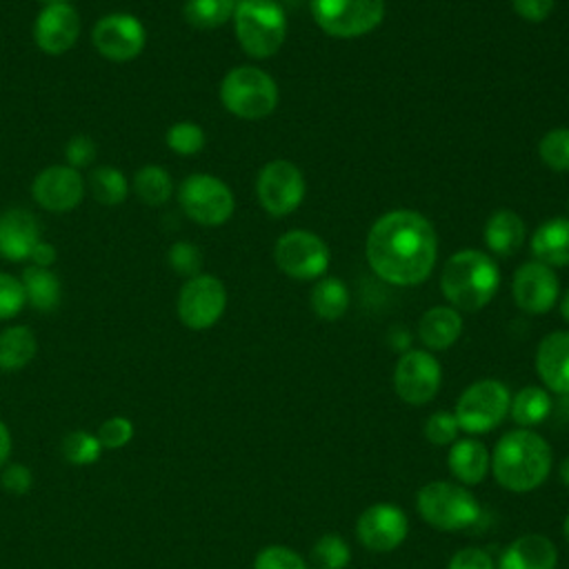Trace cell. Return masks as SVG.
<instances>
[{
	"label": "cell",
	"instance_id": "obj_1",
	"mask_svg": "<svg viewBox=\"0 0 569 569\" xmlns=\"http://www.w3.org/2000/svg\"><path fill=\"white\" fill-rule=\"evenodd\" d=\"M365 253L376 276L398 287H413L433 271L438 236L422 213L396 209L371 224Z\"/></svg>",
	"mask_w": 569,
	"mask_h": 569
},
{
	"label": "cell",
	"instance_id": "obj_2",
	"mask_svg": "<svg viewBox=\"0 0 569 569\" xmlns=\"http://www.w3.org/2000/svg\"><path fill=\"white\" fill-rule=\"evenodd\" d=\"M551 447L531 429H511L493 447L491 471L500 487L525 493L540 487L551 471Z\"/></svg>",
	"mask_w": 569,
	"mask_h": 569
},
{
	"label": "cell",
	"instance_id": "obj_3",
	"mask_svg": "<svg viewBox=\"0 0 569 569\" xmlns=\"http://www.w3.org/2000/svg\"><path fill=\"white\" fill-rule=\"evenodd\" d=\"M500 271L493 258L478 249L453 253L440 273V289L447 302L460 311H478L496 296Z\"/></svg>",
	"mask_w": 569,
	"mask_h": 569
},
{
	"label": "cell",
	"instance_id": "obj_4",
	"mask_svg": "<svg viewBox=\"0 0 569 569\" xmlns=\"http://www.w3.org/2000/svg\"><path fill=\"white\" fill-rule=\"evenodd\" d=\"M233 31L242 51L251 58L273 56L287 36V16L276 0H238Z\"/></svg>",
	"mask_w": 569,
	"mask_h": 569
},
{
	"label": "cell",
	"instance_id": "obj_5",
	"mask_svg": "<svg viewBox=\"0 0 569 569\" xmlns=\"http://www.w3.org/2000/svg\"><path fill=\"white\" fill-rule=\"evenodd\" d=\"M220 102L236 118L262 120L278 104V84L258 67H236L220 82Z\"/></svg>",
	"mask_w": 569,
	"mask_h": 569
},
{
	"label": "cell",
	"instance_id": "obj_6",
	"mask_svg": "<svg viewBox=\"0 0 569 569\" xmlns=\"http://www.w3.org/2000/svg\"><path fill=\"white\" fill-rule=\"evenodd\" d=\"M416 509L425 522L440 531H458L471 527L480 516L476 496L456 482H427L416 496Z\"/></svg>",
	"mask_w": 569,
	"mask_h": 569
},
{
	"label": "cell",
	"instance_id": "obj_7",
	"mask_svg": "<svg viewBox=\"0 0 569 569\" xmlns=\"http://www.w3.org/2000/svg\"><path fill=\"white\" fill-rule=\"evenodd\" d=\"M511 393L500 380L487 378L469 385L456 402L458 427L467 433H487L502 425L509 413Z\"/></svg>",
	"mask_w": 569,
	"mask_h": 569
},
{
	"label": "cell",
	"instance_id": "obj_8",
	"mask_svg": "<svg viewBox=\"0 0 569 569\" xmlns=\"http://www.w3.org/2000/svg\"><path fill=\"white\" fill-rule=\"evenodd\" d=\"M178 202L187 218L202 227H220L224 224L236 207L233 193L216 176L209 173H191L180 182Z\"/></svg>",
	"mask_w": 569,
	"mask_h": 569
},
{
	"label": "cell",
	"instance_id": "obj_9",
	"mask_svg": "<svg viewBox=\"0 0 569 569\" xmlns=\"http://www.w3.org/2000/svg\"><path fill=\"white\" fill-rule=\"evenodd\" d=\"M316 24L333 38H358L385 18V0H311Z\"/></svg>",
	"mask_w": 569,
	"mask_h": 569
},
{
	"label": "cell",
	"instance_id": "obj_10",
	"mask_svg": "<svg viewBox=\"0 0 569 569\" xmlns=\"http://www.w3.org/2000/svg\"><path fill=\"white\" fill-rule=\"evenodd\" d=\"M273 260L289 278L313 280L329 269V247L311 231L291 229L276 240Z\"/></svg>",
	"mask_w": 569,
	"mask_h": 569
},
{
	"label": "cell",
	"instance_id": "obj_11",
	"mask_svg": "<svg viewBox=\"0 0 569 569\" xmlns=\"http://www.w3.org/2000/svg\"><path fill=\"white\" fill-rule=\"evenodd\" d=\"M227 307V289L222 280L211 273H198L187 278L178 293V318L187 329L204 331L213 327Z\"/></svg>",
	"mask_w": 569,
	"mask_h": 569
},
{
	"label": "cell",
	"instance_id": "obj_12",
	"mask_svg": "<svg viewBox=\"0 0 569 569\" xmlns=\"http://www.w3.org/2000/svg\"><path fill=\"white\" fill-rule=\"evenodd\" d=\"M91 42L102 58L111 62H129L142 53L147 31L136 16L113 11L93 24Z\"/></svg>",
	"mask_w": 569,
	"mask_h": 569
},
{
	"label": "cell",
	"instance_id": "obj_13",
	"mask_svg": "<svg viewBox=\"0 0 569 569\" xmlns=\"http://www.w3.org/2000/svg\"><path fill=\"white\" fill-rule=\"evenodd\" d=\"M256 193L267 213L287 216L296 211L305 198V178L293 162L271 160L258 173Z\"/></svg>",
	"mask_w": 569,
	"mask_h": 569
},
{
	"label": "cell",
	"instance_id": "obj_14",
	"mask_svg": "<svg viewBox=\"0 0 569 569\" xmlns=\"http://www.w3.org/2000/svg\"><path fill=\"white\" fill-rule=\"evenodd\" d=\"M442 380L440 362L422 349L402 353L393 369V389L407 405H427L436 398Z\"/></svg>",
	"mask_w": 569,
	"mask_h": 569
},
{
	"label": "cell",
	"instance_id": "obj_15",
	"mask_svg": "<svg viewBox=\"0 0 569 569\" xmlns=\"http://www.w3.org/2000/svg\"><path fill=\"white\" fill-rule=\"evenodd\" d=\"M407 531H409V520L405 511L389 502H378L367 507L356 522L358 542L373 553L393 551L407 538Z\"/></svg>",
	"mask_w": 569,
	"mask_h": 569
},
{
	"label": "cell",
	"instance_id": "obj_16",
	"mask_svg": "<svg viewBox=\"0 0 569 569\" xmlns=\"http://www.w3.org/2000/svg\"><path fill=\"white\" fill-rule=\"evenodd\" d=\"M33 200L53 213L76 209L84 198V178L69 164L44 167L31 182Z\"/></svg>",
	"mask_w": 569,
	"mask_h": 569
},
{
	"label": "cell",
	"instance_id": "obj_17",
	"mask_svg": "<svg viewBox=\"0 0 569 569\" xmlns=\"http://www.w3.org/2000/svg\"><path fill=\"white\" fill-rule=\"evenodd\" d=\"M511 293L516 305L527 313H547L558 302V278L551 267L529 260L513 273Z\"/></svg>",
	"mask_w": 569,
	"mask_h": 569
},
{
	"label": "cell",
	"instance_id": "obj_18",
	"mask_svg": "<svg viewBox=\"0 0 569 569\" xmlns=\"http://www.w3.org/2000/svg\"><path fill=\"white\" fill-rule=\"evenodd\" d=\"M80 38V16L73 4H49L33 20L36 47L49 56H62Z\"/></svg>",
	"mask_w": 569,
	"mask_h": 569
},
{
	"label": "cell",
	"instance_id": "obj_19",
	"mask_svg": "<svg viewBox=\"0 0 569 569\" xmlns=\"http://www.w3.org/2000/svg\"><path fill=\"white\" fill-rule=\"evenodd\" d=\"M40 242L38 218L27 209H7L0 213V256L9 262L29 260Z\"/></svg>",
	"mask_w": 569,
	"mask_h": 569
},
{
	"label": "cell",
	"instance_id": "obj_20",
	"mask_svg": "<svg viewBox=\"0 0 569 569\" xmlns=\"http://www.w3.org/2000/svg\"><path fill=\"white\" fill-rule=\"evenodd\" d=\"M536 371L549 391L569 393V331H553L540 340Z\"/></svg>",
	"mask_w": 569,
	"mask_h": 569
},
{
	"label": "cell",
	"instance_id": "obj_21",
	"mask_svg": "<svg viewBox=\"0 0 569 569\" xmlns=\"http://www.w3.org/2000/svg\"><path fill=\"white\" fill-rule=\"evenodd\" d=\"M558 549L542 533H525L516 538L498 560V569H556Z\"/></svg>",
	"mask_w": 569,
	"mask_h": 569
},
{
	"label": "cell",
	"instance_id": "obj_22",
	"mask_svg": "<svg viewBox=\"0 0 569 569\" xmlns=\"http://www.w3.org/2000/svg\"><path fill=\"white\" fill-rule=\"evenodd\" d=\"M447 462L453 478L460 480L462 485H480L487 478L491 467L489 449L476 438H465L453 442L449 449Z\"/></svg>",
	"mask_w": 569,
	"mask_h": 569
},
{
	"label": "cell",
	"instance_id": "obj_23",
	"mask_svg": "<svg viewBox=\"0 0 569 569\" xmlns=\"http://www.w3.org/2000/svg\"><path fill=\"white\" fill-rule=\"evenodd\" d=\"M531 253L547 267L569 264V218H551L542 222L531 238Z\"/></svg>",
	"mask_w": 569,
	"mask_h": 569
},
{
	"label": "cell",
	"instance_id": "obj_24",
	"mask_svg": "<svg viewBox=\"0 0 569 569\" xmlns=\"http://www.w3.org/2000/svg\"><path fill=\"white\" fill-rule=\"evenodd\" d=\"M462 333V318L453 307H431L418 322V336L433 351L449 349Z\"/></svg>",
	"mask_w": 569,
	"mask_h": 569
},
{
	"label": "cell",
	"instance_id": "obj_25",
	"mask_svg": "<svg viewBox=\"0 0 569 569\" xmlns=\"http://www.w3.org/2000/svg\"><path fill=\"white\" fill-rule=\"evenodd\" d=\"M482 236L496 256H513L525 242V222L516 211L500 209L489 216Z\"/></svg>",
	"mask_w": 569,
	"mask_h": 569
},
{
	"label": "cell",
	"instance_id": "obj_26",
	"mask_svg": "<svg viewBox=\"0 0 569 569\" xmlns=\"http://www.w3.org/2000/svg\"><path fill=\"white\" fill-rule=\"evenodd\" d=\"M20 282L24 287L27 302L33 309H38L42 313H49V311L58 309L60 298H62V284H60L58 276L51 269L29 264V267H24V271L20 276Z\"/></svg>",
	"mask_w": 569,
	"mask_h": 569
},
{
	"label": "cell",
	"instance_id": "obj_27",
	"mask_svg": "<svg viewBox=\"0 0 569 569\" xmlns=\"http://www.w3.org/2000/svg\"><path fill=\"white\" fill-rule=\"evenodd\" d=\"M38 353L36 333L24 325H13L0 331V369L18 371L24 369Z\"/></svg>",
	"mask_w": 569,
	"mask_h": 569
},
{
	"label": "cell",
	"instance_id": "obj_28",
	"mask_svg": "<svg viewBox=\"0 0 569 569\" xmlns=\"http://www.w3.org/2000/svg\"><path fill=\"white\" fill-rule=\"evenodd\" d=\"M131 189L138 196V200H142L144 204L162 207L173 196V180L164 167L144 164L136 171Z\"/></svg>",
	"mask_w": 569,
	"mask_h": 569
},
{
	"label": "cell",
	"instance_id": "obj_29",
	"mask_svg": "<svg viewBox=\"0 0 569 569\" xmlns=\"http://www.w3.org/2000/svg\"><path fill=\"white\" fill-rule=\"evenodd\" d=\"M551 413V398L542 387H525L520 389L509 405V416L522 429L540 425Z\"/></svg>",
	"mask_w": 569,
	"mask_h": 569
},
{
	"label": "cell",
	"instance_id": "obj_30",
	"mask_svg": "<svg viewBox=\"0 0 569 569\" xmlns=\"http://www.w3.org/2000/svg\"><path fill=\"white\" fill-rule=\"evenodd\" d=\"M309 302H311V309L316 311L318 318L338 320L349 307V291H347L342 280L325 276L316 282Z\"/></svg>",
	"mask_w": 569,
	"mask_h": 569
},
{
	"label": "cell",
	"instance_id": "obj_31",
	"mask_svg": "<svg viewBox=\"0 0 569 569\" xmlns=\"http://www.w3.org/2000/svg\"><path fill=\"white\" fill-rule=\"evenodd\" d=\"M89 189H91V196L100 204L118 207L124 202V198L129 193V182H127V176L118 167L102 164L91 171Z\"/></svg>",
	"mask_w": 569,
	"mask_h": 569
},
{
	"label": "cell",
	"instance_id": "obj_32",
	"mask_svg": "<svg viewBox=\"0 0 569 569\" xmlns=\"http://www.w3.org/2000/svg\"><path fill=\"white\" fill-rule=\"evenodd\" d=\"M236 0H187L182 7L184 20L193 29H218L233 18Z\"/></svg>",
	"mask_w": 569,
	"mask_h": 569
},
{
	"label": "cell",
	"instance_id": "obj_33",
	"mask_svg": "<svg viewBox=\"0 0 569 569\" xmlns=\"http://www.w3.org/2000/svg\"><path fill=\"white\" fill-rule=\"evenodd\" d=\"M62 458L73 467H89L96 465L102 456V445L96 433H89L84 429H73L62 438L60 445Z\"/></svg>",
	"mask_w": 569,
	"mask_h": 569
},
{
	"label": "cell",
	"instance_id": "obj_34",
	"mask_svg": "<svg viewBox=\"0 0 569 569\" xmlns=\"http://www.w3.org/2000/svg\"><path fill=\"white\" fill-rule=\"evenodd\" d=\"M164 142L178 156H196V153L202 151L207 138H204V131H202L200 124L182 120V122H176L167 129Z\"/></svg>",
	"mask_w": 569,
	"mask_h": 569
},
{
	"label": "cell",
	"instance_id": "obj_35",
	"mask_svg": "<svg viewBox=\"0 0 569 569\" xmlns=\"http://www.w3.org/2000/svg\"><path fill=\"white\" fill-rule=\"evenodd\" d=\"M311 558L318 569H345L351 560V553L349 545L338 533H325L313 545Z\"/></svg>",
	"mask_w": 569,
	"mask_h": 569
},
{
	"label": "cell",
	"instance_id": "obj_36",
	"mask_svg": "<svg viewBox=\"0 0 569 569\" xmlns=\"http://www.w3.org/2000/svg\"><path fill=\"white\" fill-rule=\"evenodd\" d=\"M538 153L549 169L569 171V129L558 127L547 131L538 142Z\"/></svg>",
	"mask_w": 569,
	"mask_h": 569
},
{
	"label": "cell",
	"instance_id": "obj_37",
	"mask_svg": "<svg viewBox=\"0 0 569 569\" xmlns=\"http://www.w3.org/2000/svg\"><path fill=\"white\" fill-rule=\"evenodd\" d=\"M96 436H98L102 449L116 451V449L127 447V445L133 440L136 427H133V422H131L129 418H124V416H111V418H107V420L98 427Z\"/></svg>",
	"mask_w": 569,
	"mask_h": 569
},
{
	"label": "cell",
	"instance_id": "obj_38",
	"mask_svg": "<svg viewBox=\"0 0 569 569\" xmlns=\"http://www.w3.org/2000/svg\"><path fill=\"white\" fill-rule=\"evenodd\" d=\"M253 569H309L305 558L284 545H269L258 551Z\"/></svg>",
	"mask_w": 569,
	"mask_h": 569
},
{
	"label": "cell",
	"instance_id": "obj_39",
	"mask_svg": "<svg viewBox=\"0 0 569 569\" xmlns=\"http://www.w3.org/2000/svg\"><path fill=\"white\" fill-rule=\"evenodd\" d=\"M167 260H169V267L178 273V276H184V278H193L200 273V267H202V253L196 244L187 242V240H178L169 247V253H167Z\"/></svg>",
	"mask_w": 569,
	"mask_h": 569
},
{
	"label": "cell",
	"instance_id": "obj_40",
	"mask_svg": "<svg viewBox=\"0 0 569 569\" xmlns=\"http://www.w3.org/2000/svg\"><path fill=\"white\" fill-rule=\"evenodd\" d=\"M24 305H27V296L20 278L7 271H0V320L16 318Z\"/></svg>",
	"mask_w": 569,
	"mask_h": 569
},
{
	"label": "cell",
	"instance_id": "obj_41",
	"mask_svg": "<svg viewBox=\"0 0 569 569\" xmlns=\"http://www.w3.org/2000/svg\"><path fill=\"white\" fill-rule=\"evenodd\" d=\"M458 420L449 411H436L425 422V436L431 445H451L458 436Z\"/></svg>",
	"mask_w": 569,
	"mask_h": 569
},
{
	"label": "cell",
	"instance_id": "obj_42",
	"mask_svg": "<svg viewBox=\"0 0 569 569\" xmlns=\"http://www.w3.org/2000/svg\"><path fill=\"white\" fill-rule=\"evenodd\" d=\"M64 160H67L69 167H73L78 171L89 167L96 160V142L89 136H84V133L73 136L64 144Z\"/></svg>",
	"mask_w": 569,
	"mask_h": 569
},
{
	"label": "cell",
	"instance_id": "obj_43",
	"mask_svg": "<svg viewBox=\"0 0 569 569\" xmlns=\"http://www.w3.org/2000/svg\"><path fill=\"white\" fill-rule=\"evenodd\" d=\"M0 485L4 491L13 493V496H22L31 489L33 485V473L27 465L22 462H9L2 467V473H0Z\"/></svg>",
	"mask_w": 569,
	"mask_h": 569
},
{
	"label": "cell",
	"instance_id": "obj_44",
	"mask_svg": "<svg viewBox=\"0 0 569 569\" xmlns=\"http://www.w3.org/2000/svg\"><path fill=\"white\" fill-rule=\"evenodd\" d=\"M447 569H496V567L489 551L480 547H465L451 556Z\"/></svg>",
	"mask_w": 569,
	"mask_h": 569
},
{
	"label": "cell",
	"instance_id": "obj_45",
	"mask_svg": "<svg viewBox=\"0 0 569 569\" xmlns=\"http://www.w3.org/2000/svg\"><path fill=\"white\" fill-rule=\"evenodd\" d=\"M511 4L520 18L529 22H540L551 13L556 0H511Z\"/></svg>",
	"mask_w": 569,
	"mask_h": 569
},
{
	"label": "cell",
	"instance_id": "obj_46",
	"mask_svg": "<svg viewBox=\"0 0 569 569\" xmlns=\"http://www.w3.org/2000/svg\"><path fill=\"white\" fill-rule=\"evenodd\" d=\"M29 260H31V264H36V267L49 269V267L56 262V247H53L51 242L40 240V242L33 247Z\"/></svg>",
	"mask_w": 569,
	"mask_h": 569
},
{
	"label": "cell",
	"instance_id": "obj_47",
	"mask_svg": "<svg viewBox=\"0 0 569 569\" xmlns=\"http://www.w3.org/2000/svg\"><path fill=\"white\" fill-rule=\"evenodd\" d=\"M9 456H11V431L0 420V469L9 462Z\"/></svg>",
	"mask_w": 569,
	"mask_h": 569
},
{
	"label": "cell",
	"instance_id": "obj_48",
	"mask_svg": "<svg viewBox=\"0 0 569 569\" xmlns=\"http://www.w3.org/2000/svg\"><path fill=\"white\" fill-rule=\"evenodd\" d=\"M560 313H562V318L569 322V289H567V293H565L562 300H560Z\"/></svg>",
	"mask_w": 569,
	"mask_h": 569
},
{
	"label": "cell",
	"instance_id": "obj_49",
	"mask_svg": "<svg viewBox=\"0 0 569 569\" xmlns=\"http://www.w3.org/2000/svg\"><path fill=\"white\" fill-rule=\"evenodd\" d=\"M560 478H562V482L569 487V458H565L562 465H560Z\"/></svg>",
	"mask_w": 569,
	"mask_h": 569
},
{
	"label": "cell",
	"instance_id": "obj_50",
	"mask_svg": "<svg viewBox=\"0 0 569 569\" xmlns=\"http://www.w3.org/2000/svg\"><path fill=\"white\" fill-rule=\"evenodd\" d=\"M44 7H49V4H69L71 0H40Z\"/></svg>",
	"mask_w": 569,
	"mask_h": 569
},
{
	"label": "cell",
	"instance_id": "obj_51",
	"mask_svg": "<svg viewBox=\"0 0 569 569\" xmlns=\"http://www.w3.org/2000/svg\"><path fill=\"white\" fill-rule=\"evenodd\" d=\"M562 529H565V538H567V542H569V513H567V518H565Z\"/></svg>",
	"mask_w": 569,
	"mask_h": 569
}]
</instances>
